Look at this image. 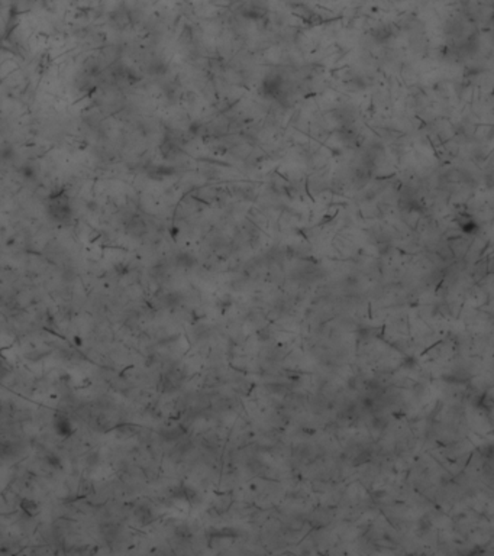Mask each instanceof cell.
I'll list each match as a JSON object with an SVG mask.
<instances>
[{
  "label": "cell",
  "instance_id": "6da1fadb",
  "mask_svg": "<svg viewBox=\"0 0 494 556\" xmlns=\"http://www.w3.org/2000/svg\"><path fill=\"white\" fill-rule=\"evenodd\" d=\"M73 210L70 197L65 193H57L49 197L48 201V216L54 222H67L71 219Z\"/></svg>",
  "mask_w": 494,
  "mask_h": 556
},
{
  "label": "cell",
  "instance_id": "7a4b0ae2",
  "mask_svg": "<svg viewBox=\"0 0 494 556\" xmlns=\"http://www.w3.org/2000/svg\"><path fill=\"white\" fill-rule=\"evenodd\" d=\"M54 427H55V432L57 435L63 436V438H68L71 433H73V424L70 422V419L64 416V414H58L54 420Z\"/></svg>",
  "mask_w": 494,
  "mask_h": 556
},
{
  "label": "cell",
  "instance_id": "3957f363",
  "mask_svg": "<svg viewBox=\"0 0 494 556\" xmlns=\"http://www.w3.org/2000/svg\"><path fill=\"white\" fill-rule=\"evenodd\" d=\"M147 230L145 227V223L142 219H132L128 224V232L132 236H141L144 235Z\"/></svg>",
  "mask_w": 494,
  "mask_h": 556
},
{
  "label": "cell",
  "instance_id": "277c9868",
  "mask_svg": "<svg viewBox=\"0 0 494 556\" xmlns=\"http://www.w3.org/2000/svg\"><path fill=\"white\" fill-rule=\"evenodd\" d=\"M21 507L23 509V512L26 513V514H29V516H35L38 513V504L34 500L25 498L21 503Z\"/></svg>",
  "mask_w": 494,
  "mask_h": 556
},
{
  "label": "cell",
  "instance_id": "5b68a950",
  "mask_svg": "<svg viewBox=\"0 0 494 556\" xmlns=\"http://www.w3.org/2000/svg\"><path fill=\"white\" fill-rule=\"evenodd\" d=\"M136 517L144 523V524H147V523H150L151 520V512L148 510V509H144V507H139L138 510H136Z\"/></svg>",
  "mask_w": 494,
  "mask_h": 556
},
{
  "label": "cell",
  "instance_id": "8992f818",
  "mask_svg": "<svg viewBox=\"0 0 494 556\" xmlns=\"http://www.w3.org/2000/svg\"><path fill=\"white\" fill-rule=\"evenodd\" d=\"M9 374V371H7V368L4 367V364L0 361V379H3L6 375Z\"/></svg>",
  "mask_w": 494,
  "mask_h": 556
},
{
  "label": "cell",
  "instance_id": "52a82bcc",
  "mask_svg": "<svg viewBox=\"0 0 494 556\" xmlns=\"http://www.w3.org/2000/svg\"><path fill=\"white\" fill-rule=\"evenodd\" d=\"M49 462H51V465H52V467H60V464H61V461H60L58 458H55L54 455H51V456H49Z\"/></svg>",
  "mask_w": 494,
  "mask_h": 556
}]
</instances>
